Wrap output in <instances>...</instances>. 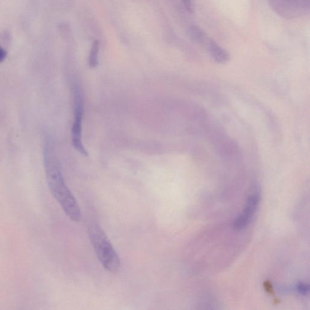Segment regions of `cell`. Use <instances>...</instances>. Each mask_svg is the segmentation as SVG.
<instances>
[{
	"mask_svg": "<svg viewBox=\"0 0 310 310\" xmlns=\"http://www.w3.org/2000/svg\"><path fill=\"white\" fill-rule=\"evenodd\" d=\"M44 164L47 184L53 197L69 218L74 222H79L81 219L80 208L66 185L58 163L55 145L50 138H47L45 142Z\"/></svg>",
	"mask_w": 310,
	"mask_h": 310,
	"instance_id": "1",
	"label": "cell"
},
{
	"mask_svg": "<svg viewBox=\"0 0 310 310\" xmlns=\"http://www.w3.org/2000/svg\"><path fill=\"white\" fill-rule=\"evenodd\" d=\"M90 241L95 253L103 267L108 272L115 274L121 268V261L107 235L99 225L91 224L88 227Z\"/></svg>",
	"mask_w": 310,
	"mask_h": 310,
	"instance_id": "2",
	"label": "cell"
},
{
	"mask_svg": "<svg viewBox=\"0 0 310 310\" xmlns=\"http://www.w3.org/2000/svg\"><path fill=\"white\" fill-rule=\"evenodd\" d=\"M74 121L71 127V144L75 149L81 155L88 156L82 139L83 130V101L79 90H76L74 99Z\"/></svg>",
	"mask_w": 310,
	"mask_h": 310,
	"instance_id": "3",
	"label": "cell"
},
{
	"mask_svg": "<svg viewBox=\"0 0 310 310\" xmlns=\"http://www.w3.org/2000/svg\"><path fill=\"white\" fill-rule=\"evenodd\" d=\"M260 194L259 192L253 193L248 198L243 211L235 219L233 224V227L235 230H240L244 229L250 223L260 202Z\"/></svg>",
	"mask_w": 310,
	"mask_h": 310,
	"instance_id": "4",
	"label": "cell"
},
{
	"mask_svg": "<svg viewBox=\"0 0 310 310\" xmlns=\"http://www.w3.org/2000/svg\"><path fill=\"white\" fill-rule=\"evenodd\" d=\"M208 50L212 58L219 64H225L229 62L230 56L226 50L222 48L213 39L209 38L205 45Z\"/></svg>",
	"mask_w": 310,
	"mask_h": 310,
	"instance_id": "5",
	"label": "cell"
},
{
	"mask_svg": "<svg viewBox=\"0 0 310 310\" xmlns=\"http://www.w3.org/2000/svg\"><path fill=\"white\" fill-rule=\"evenodd\" d=\"M189 35L193 41L199 44L205 45L209 39L205 31L197 26H192L189 29Z\"/></svg>",
	"mask_w": 310,
	"mask_h": 310,
	"instance_id": "6",
	"label": "cell"
},
{
	"mask_svg": "<svg viewBox=\"0 0 310 310\" xmlns=\"http://www.w3.org/2000/svg\"><path fill=\"white\" fill-rule=\"evenodd\" d=\"M99 41L95 40L93 42L88 58L89 66L91 69L96 68L98 65H99Z\"/></svg>",
	"mask_w": 310,
	"mask_h": 310,
	"instance_id": "7",
	"label": "cell"
},
{
	"mask_svg": "<svg viewBox=\"0 0 310 310\" xmlns=\"http://www.w3.org/2000/svg\"><path fill=\"white\" fill-rule=\"evenodd\" d=\"M309 285L303 282H299L297 285V290L303 295H307L309 292Z\"/></svg>",
	"mask_w": 310,
	"mask_h": 310,
	"instance_id": "8",
	"label": "cell"
},
{
	"mask_svg": "<svg viewBox=\"0 0 310 310\" xmlns=\"http://www.w3.org/2000/svg\"><path fill=\"white\" fill-rule=\"evenodd\" d=\"M263 285L264 289L267 293L270 294V295H274V291L271 282L269 281V280H266V281L264 282Z\"/></svg>",
	"mask_w": 310,
	"mask_h": 310,
	"instance_id": "9",
	"label": "cell"
},
{
	"mask_svg": "<svg viewBox=\"0 0 310 310\" xmlns=\"http://www.w3.org/2000/svg\"><path fill=\"white\" fill-rule=\"evenodd\" d=\"M181 1L187 11L192 13L193 8L192 0H181Z\"/></svg>",
	"mask_w": 310,
	"mask_h": 310,
	"instance_id": "10",
	"label": "cell"
},
{
	"mask_svg": "<svg viewBox=\"0 0 310 310\" xmlns=\"http://www.w3.org/2000/svg\"><path fill=\"white\" fill-rule=\"evenodd\" d=\"M6 52L3 48L0 46V63L3 62L6 57Z\"/></svg>",
	"mask_w": 310,
	"mask_h": 310,
	"instance_id": "11",
	"label": "cell"
}]
</instances>
